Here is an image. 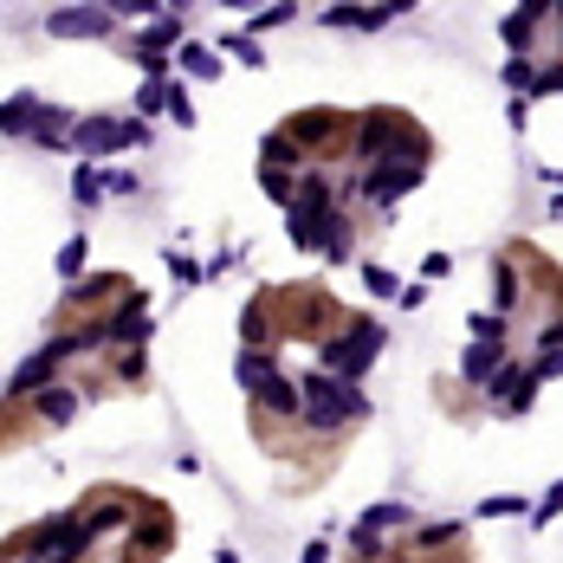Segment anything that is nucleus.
I'll return each instance as SVG.
<instances>
[{"label":"nucleus","instance_id":"nucleus-1","mask_svg":"<svg viewBox=\"0 0 563 563\" xmlns=\"http://www.w3.org/2000/svg\"><path fill=\"white\" fill-rule=\"evenodd\" d=\"M382 162H434V137L415 124L402 104H369L356 111V142H351V175H369Z\"/></svg>","mask_w":563,"mask_h":563},{"label":"nucleus","instance_id":"nucleus-2","mask_svg":"<svg viewBox=\"0 0 563 563\" xmlns=\"http://www.w3.org/2000/svg\"><path fill=\"white\" fill-rule=\"evenodd\" d=\"M266 311H273V337L279 344H324L351 311L331 285H266Z\"/></svg>","mask_w":563,"mask_h":563},{"label":"nucleus","instance_id":"nucleus-3","mask_svg":"<svg viewBox=\"0 0 563 563\" xmlns=\"http://www.w3.org/2000/svg\"><path fill=\"white\" fill-rule=\"evenodd\" d=\"M369 422V395L356 389V382H337V376H324V369H311V376H298V427L305 434H344V427Z\"/></svg>","mask_w":563,"mask_h":563},{"label":"nucleus","instance_id":"nucleus-4","mask_svg":"<svg viewBox=\"0 0 563 563\" xmlns=\"http://www.w3.org/2000/svg\"><path fill=\"white\" fill-rule=\"evenodd\" d=\"M279 130L291 137V149H298L311 169H331V162H351L356 111H337V104H311V111H291Z\"/></svg>","mask_w":563,"mask_h":563},{"label":"nucleus","instance_id":"nucleus-5","mask_svg":"<svg viewBox=\"0 0 563 563\" xmlns=\"http://www.w3.org/2000/svg\"><path fill=\"white\" fill-rule=\"evenodd\" d=\"M382 344H389L382 318H363V311H351V318H344V324L318 344V369H324V376H337V382H363V376L376 369Z\"/></svg>","mask_w":563,"mask_h":563},{"label":"nucleus","instance_id":"nucleus-6","mask_svg":"<svg viewBox=\"0 0 563 563\" xmlns=\"http://www.w3.org/2000/svg\"><path fill=\"white\" fill-rule=\"evenodd\" d=\"M130 291H137V285H130V273H91V279L66 285V298H59V331H84V324L111 318Z\"/></svg>","mask_w":563,"mask_h":563},{"label":"nucleus","instance_id":"nucleus-7","mask_svg":"<svg viewBox=\"0 0 563 563\" xmlns=\"http://www.w3.org/2000/svg\"><path fill=\"white\" fill-rule=\"evenodd\" d=\"M149 142V124L142 117H78L71 124V149H84V162H97L104 169V156H117V149H142Z\"/></svg>","mask_w":563,"mask_h":563},{"label":"nucleus","instance_id":"nucleus-8","mask_svg":"<svg viewBox=\"0 0 563 563\" xmlns=\"http://www.w3.org/2000/svg\"><path fill=\"white\" fill-rule=\"evenodd\" d=\"M175 551V512L162 505V498H142L137 525H130V538H124V558L117 563H162Z\"/></svg>","mask_w":563,"mask_h":563},{"label":"nucleus","instance_id":"nucleus-9","mask_svg":"<svg viewBox=\"0 0 563 563\" xmlns=\"http://www.w3.org/2000/svg\"><path fill=\"white\" fill-rule=\"evenodd\" d=\"M395 531H415V505H402V498H382V505L356 512V525H351V558H369V551L395 544Z\"/></svg>","mask_w":563,"mask_h":563},{"label":"nucleus","instance_id":"nucleus-10","mask_svg":"<svg viewBox=\"0 0 563 563\" xmlns=\"http://www.w3.org/2000/svg\"><path fill=\"white\" fill-rule=\"evenodd\" d=\"M46 33L53 39H111L117 20H111V7H53L46 13Z\"/></svg>","mask_w":563,"mask_h":563},{"label":"nucleus","instance_id":"nucleus-11","mask_svg":"<svg viewBox=\"0 0 563 563\" xmlns=\"http://www.w3.org/2000/svg\"><path fill=\"white\" fill-rule=\"evenodd\" d=\"M531 402H538V382H531L525 363H505L493 382H486V409H493V415H525Z\"/></svg>","mask_w":563,"mask_h":563},{"label":"nucleus","instance_id":"nucleus-12","mask_svg":"<svg viewBox=\"0 0 563 563\" xmlns=\"http://www.w3.org/2000/svg\"><path fill=\"white\" fill-rule=\"evenodd\" d=\"M53 382H66V363H59V351H53V344H39V351L13 369L7 402H26V395H39V389H53Z\"/></svg>","mask_w":563,"mask_h":563},{"label":"nucleus","instance_id":"nucleus-13","mask_svg":"<svg viewBox=\"0 0 563 563\" xmlns=\"http://www.w3.org/2000/svg\"><path fill=\"white\" fill-rule=\"evenodd\" d=\"M544 20H558V7H512V13L498 20V39L512 46V59H531V46H538Z\"/></svg>","mask_w":563,"mask_h":563},{"label":"nucleus","instance_id":"nucleus-14","mask_svg":"<svg viewBox=\"0 0 563 563\" xmlns=\"http://www.w3.org/2000/svg\"><path fill=\"white\" fill-rule=\"evenodd\" d=\"M26 409H33V427L46 434V427H66L78 409H84V395H78V382H53V389H39V395H26Z\"/></svg>","mask_w":563,"mask_h":563},{"label":"nucleus","instance_id":"nucleus-15","mask_svg":"<svg viewBox=\"0 0 563 563\" xmlns=\"http://www.w3.org/2000/svg\"><path fill=\"white\" fill-rule=\"evenodd\" d=\"M505 363H512V344H480V337H473V344H467V356H460V382L486 389Z\"/></svg>","mask_w":563,"mask_h":563},{"label":"nucleus","instance_id":"nucleus-16","mask_svg":"<svg viewBox=\"0 0 563 563\" xmlns=\"http://www.w3.org/2000/svg\"><path fill=\"white\" fill-rule=\"evenodd\" d=\"M240 351H279V337H273V311H266V291H253V298L240 305Z\"/></svg>","mask_w":563,"mask_h":563},{"label":"nucleus","instance_id":"nucleus-17","mask_svg":"<svg viewBox=\"0 0 563 563\" xmlns=\"http://www.w3.org/2000/svg\"><path fill=\"white\" fill-rule=\"evenodd\" d=\"M402 7H324V26H344V33H376L389 26Z\"/></svg>","mask_w":563,"mask_h":563},{"label":"nucleus","instance_id":"nucleus-18","mask_svg":"<svg viewBox=\"0 0 563 563\" xmlns=\"http://www.w3.org/2000/svg\"><path fill=\"white\" fill-rule=\"evenodd\" d=\"M169 66L188 71V78H220V53H214V46H202V39H182V46L169 53Z\"/></svg>","mask_w":563,"mask_h":563},{"label":"nucleus","instance_id":"nucleus-19","mask_svg":"<svg viewBox=\"0 0 563 563\" xmlns=\"http://www.w3.org/2000/svg\"><path fill=\"white\" fill-rule=\"evenodd\" d=\"M260 169H279V175H305L311 162L291 149V137L285 130H273V137H260Z\"/></svg>","mask_w":563,"mask_h":563},{"label":"nucleus","instance_id":"nucleus-20","mask_svg":"<svg viewBox=\"0 0 563 563\" xmlns=\"http://www.w3.org/2000/svg\"><path fill=\"white\" fill-rule=\"evenodd\" d=\"M33 124H39V97L33 91H20V97L0 104V137H33Z\"/></svg>","mask_w":563,"mask_h":563},{"label":"nucleus","instance_id":"nucleus-21","mask_svg":"<svg viewBox=\"0 0 563 563\" xmlns=\"http://www.w3.org/2000/svg\"><path fill=\"white\" fill-rule=\"evenodd\" d=\"M273 369H279V356H273V351H240V356H233V382H240L246 395H253Z\"/></svg>","mask_w":563,"mask_h":563},{"label":"nucleus","instance_id":"nucleus-22","mask_svg":"<svg viewBox=\"0 0 563 563\" xmlns=\"http://www.w3.org/2000/svg\"><path fill=\"white\" fill-rule=\"evenodd\" d=\"M71 202H78V208H97V202H104V169H97V162H78V169H71Z\"/></svg>","mask_w":563,"mask_h":563},{"label":"nucleus","instance_id":"nucleus-23","mask_svg":"<svg viewBox=\"0 0 563 563\" xmlns=\"http://www.w3.org/2000/svg\"><path fill=\"white\" fill-rule=\"evenodd\" d=\"M162 111H169V78H142L137 84V111H130V117L149 124V117H162Z\"/></svg>","mask_w":563,"mask_h":563},{"label":"nucleus","instance_id":"nucleus-24","mask_svg":"<svg viewBox=\"0 0 563 563\" xmlns=\"http://www.w3.org/2000/svg\"><path fill=\"white\" fill-rule=\"evenodd\" d=\"M84 260H91V240H84V233H71L66 246H59V279L78 285V279H84Z\"/></svg>","mask_w":563,"mask_h":563},{"label":"nucleus","instance_id":"nucleus-25","mask_svg":"<svg viewBox=\"0 0 563 563\" xmlns=\"http://www.w3.org/2000/svg\"><path fill=\"white\" fill-rule=\"evenodd\" d=\"M285 20H298V7H291V0H279V7H260V13H253V20H240V26H246V39H260V33L285 26Z\"/></svg>","mask_w":563,"mask_h":563},{"label":"nucleus","instance_id":"nucleus-26","mask_svg":"<svg viewBox=\"0 0 563 563\" xmlns=\"http://www.w3.org/2000/svg\"><path fill=\"white\" fill-rule=\"evenodd\" d=\"M467 331H473L480 344H512V324H505L498 311H473V318H467Z\"/></svg>","mask_w":563,"mask_h":563},{"label":"nucleus","instance_id":"nucleus-27","mask_svg":"<svg viewBox=\"0 0 563 563\" xmlns=\"http://www.w3.org/2000/svg\"><path fill=\"white\" fill-rule=\"evenodd\" d=\"M531 512V498L525 493H493V498H480V518H525Z\"/></svg>","mask_w":563,"mask_h":563},{"label":"nucleus","instance_id":"nucleus-28","mask_svg":"<svg viewBox=\"0 0 563 563\" xmlns=\"http://www.w3.org/2000/svg\"><path fill=\"white\" fill-rule=\"evenodd\" d=\"M363 285H369L376 298H402V279H395L382 260H363Z\"/></svg>","mask_w":563,"mask_h":563},{"label":"nucleus","instance_id":"nucleus-29","mask_svg":"<svg viewBox=\"0 0 563 563\" xmlns=\"http://www.w3.org/2000/svg\"><path fill=\"white\" fill-rule=\"evenodd\" d=\"M260 188H266V202H279V208H291V195H298V175H279V169H260Z\"/></svg>","mask_w":563,"mask_h":563},{"label":"nucleus","instance_id":"nucleus-30","mask_svg":"<svg viewBox=\"0 0 563 563\" xmlns=\"http://www.w3.org/2000/svg\"><path fill=\"white\" fill-rule=\"evenodd\" d=\"M111 369H117V382H124V389H142V382H149V363H142V351H124Z\"/></svg>","mask_w":563,"mask_h":563},{"label":"nucleus","instance_id":"nucleus-31","mask_svg":"<svg viewBox=\"0 0 563 563\" xmlns=\"http://www.w3.org/2000/svg\"><path fill=\"white\" fill-rule=\"evenodd\" d=\"M525 97H563V59L538 66V78H531V91H525Z\"/></svg>","mask_w":563,"mask_h":563},{"label":"nucleus","instance_id":"nucleus-32","mask_svg":"<svg viewBox=\"0 0 563 563\" xmlns=\"http://www.w3.org/2000/svg\"><path fill=\"white\" fill-rule=\"evenodd\" d=\"M531 78H538V59H505V84H512V97H525V91H531Z\"/></svg>","mask_w":563,"mask_h":563},{"label":"nucleus","instance_id":"nucleus-33","mask_svg":"<svg viewBox=\"0 0 563 563\" xmlns=\"http://www.w3.org/2000/svg\"><path fill=\"white\" fill-rule=\"evenodd\" d=\"M220 53H233L240 66H266V53H260V39H246V33H233V39H220Z\"/></svg>","mask_w":563,"mask_h":563},{"label":"nucleus","instance_id":"nucleus-34","mask_svg":"<svg viewBox=\"0 0 563 563\" xmlns=\"http://www.w3.org/2000/svg\"><path fill=\"white\" fill-rule=\"evenodd\" d=\"M525 369H531V382H558L563 376V351H538Z\"/></svg>","mask_w":563,"mask_h":563},{"label":"nucleus","instance_id":"nucleus-35","mask_svg":"<svg viewBox=\"0 0 563 563\" xmlns=\"http://www.w3.org/2000/svg\"><path fill=\"white\" fill-rule=\"evenodd\" d=\"M142 182L130 175V169H104V195H137Z\"/></svg>","mask_w":563,"mask_h":563},{"label":"nucleus","instance_id":"nucleus-36","mask_svg":"<svg viewBox=\"0 0 563 563\" xmlns=\"http://www.w3.org/2000/svg\"><path fill=\"white\" fill-rule=\"evenodd\" d=\"M169 117H175V124H195V104H188L182 84H169Z\"/></svg>","mask_w":563,"mask_h":563},{"label":"nucleus","instance_id":"nucleus-37","mask_svg":"<svg viewBox=\"0 0 563 563\" xmlns=\"http://www.w3.org/2000/svg\"><path fill=\"white\" fill-rule=\"evenodd\" d=\"M558 512H563V480H558V486H551L544 498H538V512H531V518H538V525H551Z\"/></svg>","mask_w":563,"mask_h":563},{"label":"nucleus","instance_id":"nucleus-38","mask_svg":"<svg viewBox=\"0 0 563 563\" xmlns=\"http://www.w3.org/2000/svg\"><path fill=\"white\" fill-rule=\"evenodd\" d=\"M169 273H175L182 285H202V266H195L188 253H169Z\"/></svg>","mask_w":563,"mask_h":563},{"label":"nucleus","instance_id":"nucleus-39","mask_svg":"<svg viewBox=\"0 0 563 563\" xmlns=\"http://www.w3.org/2000/svg\"><path fill=\"white\" fill-rule=\"evenodd\" d=\"M447 273H453V260H447V253H427V260H422V279H447Z\"/></svg>","mask_w":563,"mask_h":563},{"label":"nucleus","instance_id":"nucleus-40","mask_svg":"<svg viewBox=\"0 0 563 563\" xmlns=\"http://www.w3.org/2000/svg\"><path fill=\"white\" fill-rule=\"evenodd\" d=\"M298 563H331V544H318V538H311V544L298 551Z\"/></svg>","mask_w":563,"mask_h":563},{"label":"nucleus","instance_id":"nucleus-41","mask_svg":"<svg viewBox=\"0 0 563 563\" xmlns=\"http://www.w3.org/2000/svg\"><path fill=\"white\" fill-rule=\"evenodd\" d=\"M551 220H563V195H551Z\"/></svg>","mask_w":563,"mask_h":563},{"label":"nucleus","instance_id":"nucleus-42","mask_svg":"<svg viewBox=\"0 0 563 563\" xmlns=\"http://www.w3.org/2000/svg\"><path fill=\"white\" fill-rule=\"evenodd\" d=\"M214 563H240V558H233V551H220V558H214Z\"/></svg>","mask_w":563,"mask_h":563},{"label":"nucleus","instance_id":"nucleus-43","mask_svg":"<svg viewBox=\"0 0 563 563\" xmlns=\"http://www.w3.org/2000/svg\"><path fill=\"white\" fill-rule=\"evenodd\" d=\"M13 563H46V558H13Z\"/></svg>","mask_w":563,"mask_h":563},{"label":"nucleus","instance_id":"nucleus-44","mask_svg":"<svg viewBox=\"0 0 563 563\" xmlns=\"http://www.w3.org/2000/svg\"><path fill=\"white\" fill-rule=\"evenodd\" d=\"M558 182H563V175H558Z\"/></svg>","mask_w":563,"mask_h":563}]
</instances>
